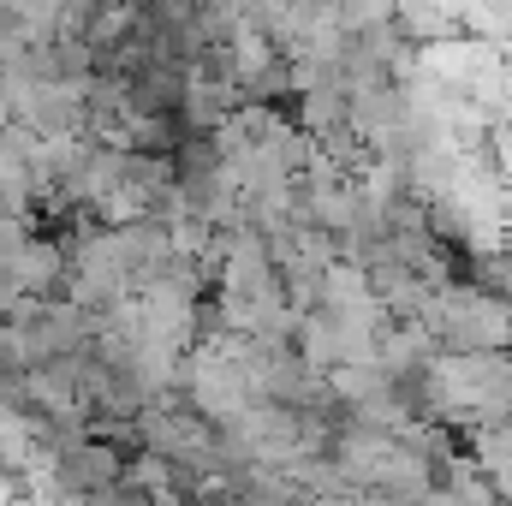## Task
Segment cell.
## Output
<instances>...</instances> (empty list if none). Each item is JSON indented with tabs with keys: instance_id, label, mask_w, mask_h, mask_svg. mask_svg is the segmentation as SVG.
<instances>
[{
	"instance_id": "2",
	"label": "cell",
	"mask_w": 512,
	"mask_h": 506,
	"mask_svg": "<svg viewBox=\"0 0 512 506\" xmlns=\"http://www.w3.org/2000/svg\"><path fill=\"white\" fill-rule=\"evenodd\" d=\"M256 399H262L256 381L245 376V364H239L227 346H203V352L185 358V405H191L197 417H209L215 429L233 423L239 411H251Z\"/></svg>"
},
{
	"instance_id": "1",
	"label": "cell",
	"mask_w": 512,
	"mask_h": 506,
	"mask_svg": "<svg viewBox=\"0 0 512 506\" xmlns=\"http://www.w3.org/2000/svg\"><path fill=\"white\" fill-rule=\"evenodd\" d=\"M441 352H507L512 346V304L477 286H435V298L417 316Z\"/></svg>"
}]
</instances>
